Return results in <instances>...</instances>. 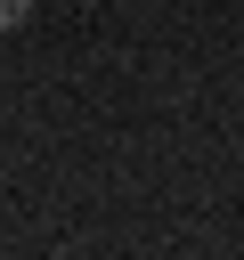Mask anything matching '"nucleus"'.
Here are the masks:
<instances>
[{"instance_id": "1", "label": "nucleus", "mask_w": 244, "mask_h": 260, "mask_svg": "<svg viewBox=\"0 0 244 260\" xmlns=\"http://www.w3.org/2000/svg\"><path fill=\"white\" fill-rule=\"evenodd\" d=\"M24 16H33V0H0V32H8V24H24Z\"/></svg>"}]
</instances>
